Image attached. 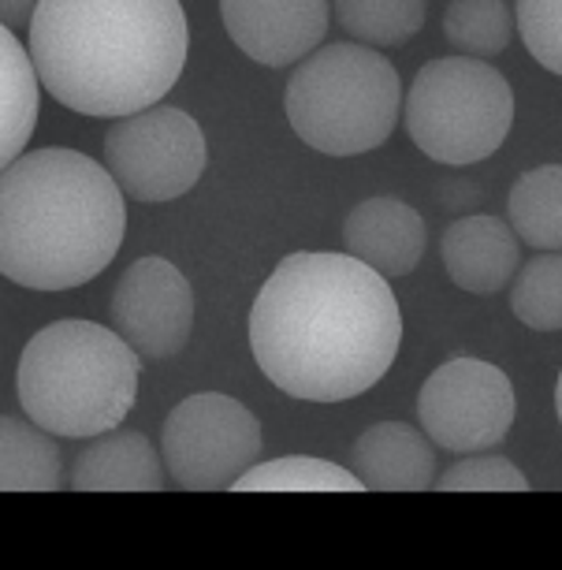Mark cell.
<instances>
[{"label": "cell", "mask_w": 562, "mask_h": 570, "mask_svg": "<svg viewBox=\"0 0 562 570\" xmlns=\"http://www.w3.org/2000/svg\"><path fill=\"white\" fill-rule=\"evenodd\" d=\"M398 343L403 309L392 284L351 254H287L250 306L254 358L295 400L343 403L369 392Z\"/></svg>", "instance_id": "obj_1"}, {"label": "cell", "mask_w": 562, "mask_h": 570, "mask_svg": "<svg viewBox=\"0 0 562 570\" xmlns=\"http://www.w3.org/2000/svg\"><path fill=\"white\" fill-rule=\"evenodd\" d=\"M187 49L179 0H41L30 23L41 86L63 109L105 120L160 105Z\"/></svg>", "instance_id": "obj_2"}, {"label": "cell", "mask_w": 562, "mask_h": 570, "mask_svg": "<svg viewBox=\"0 0 562 570\" xmlns=\"http://www.w3.org/2000/svg\"><path fill=\"white\" fill-rule=\"evenodd\" d=\"M127 232L112 171L68 146L12 160L0 183V273L30 292H71L101 276Z\"/></svg>", "instance_id": "obj_3"}, {"label": "cell", "mask_w": 562, "mask_h": 570, "mask_svg": "<svg viewBox=\"0 0 562 570\" xmlns=\"http://www.w3.org/2000/svg\"><path fill=\"white\" fill-rule=\"evenodd\" d=\"M138 370L142 354L116 328L57 321L23 347L16 373L19 406L52 436L93 440L120 429L135 411Z\"/></svg>", "instance_id": "obj_4"}, {"label": "cell", "mask_w": 562, "mask_h": 570, "mask_svg": "<svg viewBox=\"0 0 562 570\" xmlns=\"http://www.w3.org/2000/svg\"><path fill=\"white\" fill-rule=\"evenodd\" d=\"M403 82L392 60L362 46L335 41L290 75L284 109L295 135L317 154L358 157L381 149L398 124Z\"/></svg>", "instance_id": "obj_5"}, {"label": "cell", "mask_w": 562, "mask_h": 570, "mask_svg": "<svg viewBox=\"0 0 562 570\" xmlns=\"http://www.w3.org/2000/svg\"><path fill=\"white\" fill-rule=\"evenodd\" d=\"M514 90L489 60L443 57L417 71L406 94V131L440 165H477L511 135Z\"/></svg>", "instance_id": "obj_6"}, {"label": "cell", "mask_w": 562, "mask_h": 570, "mask_svg": "<svg viewBox=\"0 0 562 570\" xmlns=\"http://www.w3.org/2000/svg\"><path fill=\"white\" fill-rule=\"evenodd\" d=\"M160 455L171 485L183 492L235 489L262 455V422L231 395H190L165 417Z\"/></svg>", "instance_id": "obj_7"}, {"label": "cell", "mask_w": 562, "mask_h": 570, "mask_svg": "<svg viewBox=\"0 0 562 570\" xmlns=\"http://www.w3.org/2000/svg\"><path fill=\"white\" fill-rule=\"evenodd\" d=\"M105 168L135 202H176L205 171V135L198 120L171 105L124 116L105 135Z\"/></svg>", "instance_id": "obj_8"}, {"label": "cell", "mask_w": 562, "mask_h": 570, "mask_svg": "<svg viewBox=\"0 0 562 570\" xmlns=\"http://www.w3.org/2000/svg\"><path fill=\"white\" fill-rule=\"evenodd\" d=\"M417 417L443 451H489L503 444L514 425V384L500 365L459 354L421 384Z\"/></svg>", "instance_id": "obj_9"}, {"label": "cell", "mask_w": 562, "mask_h": 570, "mask_svg": "<svg viewBox=\"0 0 562 570\" xmlns=\"http://www.w3.org/2000/svg\"><path fill=\"white\" fill-rule=\"evenodd\" d=\"M112 328L146 362H168L194 332L190 279L165 257H138L112 292Z\"/></svg>", "instance_id": "obj_10"}, {"label": "cell", "mask_w": 562, "mask_h": 570, "mask_svg": "<svg viewBox=\"0 0 562 570\" xmlns=\"http://www.w3.org/2000/svg\"><path fill=\"white\" fill-rule=\"evenodd\" d=\"M220 19L250 60L287 68L328 35V0H220Z\"/></svg>", "instance_id": "obj_11"}, {"label": "cell", "mask_w": 562, "mask_h": 570, "mask_svg": "<svg viewBox=\"0 0 562 570\" xmlns=\"http://www.w3.org/2000/svg\"><path fill=\"white\" fill-rule=\"evenodd\" d=\"M425 220L398 198H365L343 220V246L387 279L410 276L425 254Z\"/></svg>", "instance_id": "obj_12"}, {"label": "cell", "mask_w": 562, "mask_h": 570, "mask_svg": "<svg viewBox=\"0 0 562 570\" xmlns=\"http://www.w3.org/2000/svg\"><path fill=\"white\" fill-rule=\"evenodd\" d=\"M517 232L500 217L473 213L443 232V268L470 295H495L517 273Z\"/></svg>", "instance_id": "obj_13"}, {"label": "cell", "mask_w": 562, "mask_h": 570, "mask_svg": "<svg viewBox=\"0 0 562 570\" xmlns=\"http://www.w3.org/2000/svg\"><path fill=\"white\" fill-rule=\"evenodd\" d=\"M351 470L373 492H425L436 485V455L406 422H376L354 440Z\"/></svg>", "instance_id": "obj_14"}, {"label": "cell", "mask_w": 562, "mask_h": 570, "mask_svg": "<svg viewBox=\"0 0 562 570\" xmlns=\"http://www.w3.org/2000/svg\"><path fill=\"white\" fill-rule=\"evenodd\" d=\"M157 448L142 433L112 429L93 436L71 466V489L79 492H160L168 470H160Z\"/></svg>", "instance_id": "obj_15"}, {"label": "cell", "mask_w": 562, "mask_h": 570, "mask_svg": "<svg viewBox=\"0 0 562 570\" xmlns=\"http://www.w3.org/2000/svg\"><path fill=\"white\" fill-rule=\"evenodd\" d=\"M4 444H0V489L4 492H57L63 485V459L52 444V433L30 417L4 414L0 422Z\"/></svg>", "instance_id": "obj_16"}, {"label": "cell", "mask_w": 562, "mask_h": 570, "mask_svg": "<svg viewBox=\"0 0 562 570\" xmlns=\"http://www.w3.org/2000/svg\"><path fill=\"white\" fill-rule=\"evenodd\" d=\"M0 71H4V138H0V157L4 168L19 160L38 124V90L41 75L34 68L30 49L19 46L16 30H0Z\"/></svg>", "instance_id": "obj_17"}, {"label": "cell", "mask_w": 562, "mask_h": 570, "mask_svg": "<svg viewBox=\"0 0 562 570\" xmlns=\"http://www.w3.org/2000/svg\"><path fill=\"white\" fill-rule=\"evenodd\" d=\"M506 217L522 243L536 250H562V165H540L517 176Z\"/></svg>", "instance_id": "obj_18"}, {"label": "cell", "mask_w": 562, "mask_h": 570, "mask_svg": "<svg viewBox=\"0 0 562 570\" xmlns=\"http://www.w3.org/2000/svg\"><path fill=\"white\" fill-rule=\"evenodd\" d=\"M443 38L459 57L492 60L511 46L514 12L506 0H451L443 12Z\"/></svg>", "instance_id": "obj_19"}, {"label": "cell", "mask_w": 562, "mask_h": 570, "mask_svg": "<svg viewBox=\"0 0 562 570\" xmlns=\"http://www.w3.org/2000/svg\"><path fill=\"white\" fill-rule=\"evenodd\" d=\"M339 27L369 49H403L425 27V0H335Z\"/></svg>", "instance_id": "obj_20"}, {"label": "cell", "mask_w": 562, "mask_h": 570, "mask_svg": "<svg viewBox=\"0 0 562 570\" xmlns=\"http://www.w3.org/2000/svg\"><path fill=\"white\" fill-rule=\"evenodd\" d=\"M362 478L335 462L287 455L250 466L235 481V492H362Z\"/></svg>", "instance_id": "obj_21"}, {"label": "cell", "mask_w": 562, "mask_h": 570, "mask_svg": "<svg viewBox=\"0 0 562 570\" xmlns=\"http://www.w3.org/2000/svg\"><path fill=\"white\" fill-rule=\"evenodd\" d=\"M511 309L525 328L562 332V250H540L517 268Z\"/></svg>", "instance_id": "obj_22"}, {"label": "cell", "mask_w": 562, "mask_h": 570, "mask_svg": "<svg viewBox=\"0 0 562 570\" xmlns=\"http://www.w3.org/2000/svg\"><path fill=\"white\" fill-rule=\"evenodd\" d=\"M432 489H440V492H525L529 478L511 459L492 455V451H473V455L455 462L443 478H436Z\"/></svg>", "instance_id": "obj_23"}, {"label": "cell", "mask_w": 562, "mask_h": 570, "mask_svg": "<svg viewBox=\"0 0 562 570\" xmlns=\"http://www.w3.org/2000/svg\"><path fill=\"white\" fill-rule=\"evenodd\" d=\"M517 35L540 68L562 75V0H517Z\"/></svg>", "instance_id": "obj_24"}, {"label": "cell", "mask_w": 562, "mask_h": 570, "mask_svg": "<svg viewBox=\"0 0 562 570\" xmlns=\"http://www.w3.org/2000/svg\"><path fill=\"white\" fill-rule=\"evenodd\" d=\"M38 4L41 0H0V19H4L8 30H19V27L34 23Z\"/></svg>", "instance_id": "obj_25"}, {"label": "cell", "mask_w": 562, "mask_h": 570, "mask_svg": "<svg viewBox=\"0 0 562 570\" xmlns=\"http://www.w3.org/2000/svg\"><path fill=\"white\" fill-rule=\"evenodd\" d=\"M555 411H559V422H562V373H559V384H555Z\"/></svg>", "instance_id": "obj_26"}]
</instances>
